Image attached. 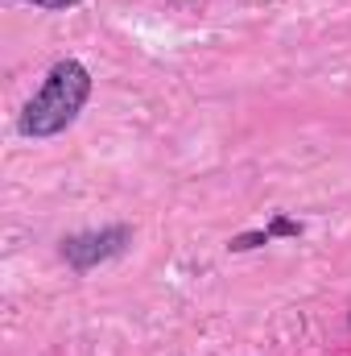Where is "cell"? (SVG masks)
<instances>
[{
    "instance_id": "1",
    "label": "cell",
    "mask_w": 351,
    "mask_h": 356,
    "mask_svg": "<svg viewBox=\"0 0 351 356\" xmlns=\"http://www.w3.org/2000/svg\"><path fill=\"white\" fill-rule=\"evenodd\" d=\"M87 99H91V71L79 58H62V63L50 67V75L37 88V95L21 108L17 129H21V137H33V141L58 137L79 120Z\"/></svg>"
},
{
    "instance_id": "4",
    "label": "cell",
    "mask_w": 351,
    "mask_h": 356,
    "mask_svg": "<svg viewBox=\"0 0 351 356\" xmlns=\"http://www.w3.org/2000/svg\"><path fill=\"white\" fill-rule=\"evenodd\" d=\"M268 236H302V224H293V220L277 216V220L268 224Z\"/></svg>"
},
{
    "instance_id": "2",
    "label": "cell",
    "mask_w": 351,
    "mask_h": 356,
    "mask_svg": "<svg viewBox=\"0 0 351 356\" xmlns=\"http://www.w3.org/2000/svg\"><path fill=\"white\" fill-rule=\"evenodd\" d=\"M132 245V228L128 224H112V228H99V232H79V236H67L62 241V257L71 261V269L87 273L99 261H112L120 253H128Z\"/></svg>"
},
{
    "instance_id": "3",
    "label": "cell",
    "mask_w": 351,
    "mask_h": 356,
    "mask_svg": "<svg viewBox=\"0 0 351 356\" xmlns=\"http://www.w3.org/2000/svg\"><path fill=\"white\" fill-rule=\"evenodd\" d=\"M273 236H268V228H261V232H244V236H232L228 241V249L232 253H248V249H261V245H268Z\"/></svg>"
},
{
    "instance_id": "5",
    "label": "cell",
    "mask_w": 351,
    "mask_h": 356,
    "mask_svg": "<svg viewBox=\"0 0 351 356\" xmlns=\"http://www.w3.org/2000/svg\"><path fill=\"white\" fill-rule=\"evenodd\" d=\"M37 8H50V13H62V8H75V4H83V0H33Z\"/></svg>"
}]
</instances>
